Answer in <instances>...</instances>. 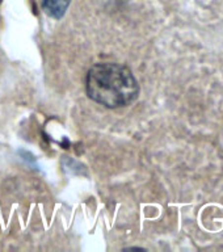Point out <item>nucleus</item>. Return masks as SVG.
Listing matches in <instances>:
<instances>
[{
	"label": "nucleus",
	"mask_w": 223,
	"mask_h": 252,
	"mask_svg": "<svg viewBox=\"0 0 223 252\" xmlns=\"http://www.w3.org/2000/svg\"><path fill=\"white\" fill-rule=\"evenodd\" d=\"M70 3L71 0H43L42 7L49 16L54 19H61L66 13Z\"/></svg>",
	"instance_id": "f03ea898"
},
{
	"label": "nucleus",
	"mask_w": 223,
	"mask_h": 252,
	"mask_svg": "<svg viewBox=\"0 0 223 252\" xmlns=\"http://www.w3.org/2000/svg\"><path fill=\"white\" fill-rule=\"evenodd\" d=\"M88 97L108 108H121L131 104L139 94V86L133 72L117 63H97L90 68L86 78Z\"/></svg>",
	"instance_id": "f257e3e1"
}]
</instances>
